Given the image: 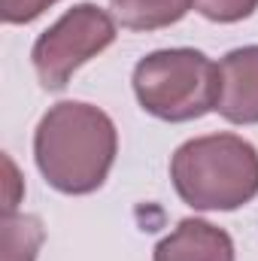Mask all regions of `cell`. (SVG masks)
<instances>
[{"mask_svg": "<svg viewBox=\"0 0 258 261\" xmlns=\"http://www.w3.org/2000/svg\"><path fill=\"white\" fill-rule=\"evenodd\" d=\"M119 152L113 119L82 100L55 103L37 125L34 158L43 179L61 195L97 192Z\"/></svg>", "mask_w": 258, "mask_h": 261, "instance_id": "1", "label": "cell"}, {"mask_svg": "<svg viewBox=\"0 0 258 261\" xmlns=\"http://www.w3.org/2000/svg\"><path fill=\"white\" fill-rule=\"evenodd\" d=\"M170 179L194 210H240L258 195V149L237 134L194 137L173 152Z\"/></svg>", "mask_w": 258, "mask_h": 261, "instance_id": "2", "label": "cell"}, {"mask_svg": "<svg viewBox=\"0 0 258 261\" xmlns=\"http://www.w3.org/2000/svg\"><path fill=\"white\" fill-rule=\"evenodd\" d=\"M140 107L161 122H192L216 110L219 64L197 49H161L134 67Z\"/></svg>", "mask_w": 258, "mask_h": 261, "instance_id": "3", "label": "cell"}, {"mask_svg": "<svg viewBox=\"0 0 258 261\" xmlns=\"http://www.w3.org/2000/svg\"><path fill=\"white\" fill-rule=\"evenodd\" d=\"M116 43V21L94 3H79L37 37L31 61L46 91H61L85 61Z\"/></svg>", "mask_w": 258, "mask_h": 261, "instance_id": "4", "label": "cell"}, {"mask_svg": "<svg viewBox=\"0 0 258 261\" xmlns=\"http://www.w3.org/2000/svg\"><path fill=\"white\" fill-rule=\"evenodd\" d=\"M216 113L231 125H258V46H243L219 61Z\"/></svg>", "mask_w": 258, "mask_h": 261, "instance_id": "5", "label": "cell"}, {"mask_svg": "<svg viewBox=\"0 0 258 261\" xmlns=\"http://www.w3.org/2000/svg\"><path fill=\"white\" fill-rule=\"evenodd\" d=\"M152 261H234V240L203 219H183L176 231L155 246Z\"/></svg>", "mask_w": 258, "mask_h": 261, "instance_id": "6", "label": "cell"}, {"mask_svg": "<svg viewBox=\"0 0 258 261\" xmlns=\"http://www.w3.org/2000/svg\"><path fill=\"white\" fill-rule=\"evenodd\" d=\"M116 18L128 31H158L183 21L194 0H110Z\"/></svg>", "mask_w": 258, "mask_h": 261, "instance_id": "7", "label": "cell"}, {"mask_svg": "<svg viewBox=\"0 0 258 261\" xmlns=\"http://www.w3.org/2000/svg\"><path fill=\"white\" fill-rule=\"evenodd\" d=\"M46 240L43 222L28 213H3L0 219V243L3 261H37V252Z\"/></svg>", "mask_w": 258, "mask_h": 261, "instance_id": "8", "label": "cell"}, {"mask_svg": "<svg viewBox=\"0 0 258 261\" xmlns=\"http://www.w3.org/2000/svg\"><path fill=\"white\" fill-rule=\"evenodd\" d=\"M194 9L216 24H234L249 18L258 9V0H194Z\"/></svg>", "mask_w": 258, "mask_h": 261, "instance_id": "9", "label": "cell"}, {"mask_svg": "<svg viewBox=\"0 0 258 261\" xmlns=\"http://www.w3.org/2000/svg\"><path fill=\"white\" fill-rule=\"evenodd\" d=\"M52 3L58 0H0V15L6 24H28L40 18Z\"/></svg>", "mask_w": 258, "mask_h": 261, "instance_id": "10", "label": "cell"}]
</instances>
